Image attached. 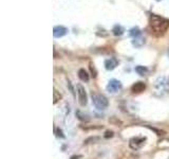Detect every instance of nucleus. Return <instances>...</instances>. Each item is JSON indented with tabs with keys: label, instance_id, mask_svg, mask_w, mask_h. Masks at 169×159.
<instances>
[{
	"label": "nucleus",
	"instance_id": "nucleus-1",
	"mask_svg": "<svg viewBox=\"0 0 169 159\" xmlns=\"http://www.w3.org/2000/svg\"><path fill=\"white\" fill-rule=\"evenodd\" d=\"M149 25L155 36H162L168 30L169 19L162 17V16L155 15V14H151L149 18Z\"/></svg>",
	"mask_w": 169,
	"mask_h": 159
},
{
	"label": "nucleus",
	"instance_id": "nucleus-2",
	"mask_svg": "<svg viewBox=\"0 0 169 159\" xmlns=\"http://www.w3.org/2000/svg\"><path fill=\"white\" fill-rule=\"evenodd\" d=\"M92 102L94 104L95 107L99 110L106 109L109 105L108 99L106 98L105 96L99 93H92Z\"/></svg>",
	"mask_w": 169,
	"mask_h": 159
},
{
	"label": "nucleus",
	"instance_id": "nucleus-3",
	"mask_svg": "<svg viewBox=\"0 0 169 159\" xmlns=\"http://www.w3.org/2000/svg\"><path fill=\"white\" fill-rule=\"evenodd\" d=\"M76 91H77V96H78V103L81 106H86L87 103H88V96H87V93L84 90V87L83 85L78 84L76 86Z\"/></svg>",
	"mask_w": 169,
	"mask_h": 159
},
{
	"label": "nucleus",
	"instance_id": "nucleus-4",
	"mask_svg": "<svg viewBox=\"0 0 169 159\" xmlns=\"http://www.w3.org/2000/svg\"><path fill=\"white\" fill-rule=\"evenodd\" d=\"M146 137H134L130 140L129 142V146L131 147L132 150H140L142 149L146 143Z\"/></svg>",
	"mask_w": 169,
	"mask_h": 159
},
{
	"label": "nucleus",
	"instance_id": "nucleus-5",
	"mask_svg": "<svg viewBox=\"0 0 169 159\" xmlns=\"http://www.w3.org/2000/svg\"><path fill=\"white\" fill-rule=\"evenodd\" d=\"M122 83L120 82L118 80H115V79H112L109 81L108 85H107V90L111 93H117L118 90L122 89Z\"/></svg>",
	"mask_w": 169,
	"mask_h": 159
},
{
	"label": "nucleus",
	"instance_id": "nucleus-6",
	"mask_svg": "<svg viewBox=\"0 0 169 159\" xmlns=\"http://www.w3.org/2000/svg\"><path fill=\"white\" fill-rule=\"evenodd\" d=\"M154 87L157 91H160V93H165V91L167 90V87H168V83H167L166 78H164V77L159 78V79L155 81Z\"/></svg>",
	"mask_w": 169,
	"mask_h": 159
},
{
	"label": "nucleus",
	"instance_id": "nucleus-7",
	"mask_svg": "<svg viewBox=\"0 0 169 159\" xmlns=\"http://www.w3.org/2000/svg\"><path fill=\"white\" fill-rule=\"evenodd\" d=\"M68 33V29L63 26H56L53 29V35L55 38H60Z\"/></svg>",
	"mask_w": 169,
	"mask_h": 159
},
{
	"label": "nucleus",
	"instance_id": "nucleus-8",
	"mask_svg": "<svg viewBox=\"0 0 169 159\" xmlns=\"http://www.w3.org/2000/svg\"><path fill=\"white\" fill-rule=\"evenodd\" d=\"M117 65H118V61H117V59H115V57H110V59L105 61V68L109 71L115 69L116 67H117Z\"/></svg>",
	"mask_w": 169,
	"mask_h": 159
},
{
	"label": "nucleus",
	"instance_id": "nucleus-9",
	"mask_svg": "<svg viewBox=\"0 0 169 159\" xmlns=\"http://www.w3.org/2000/svg\"><path fill=\"white\" fill-rule=\"evenodd\" d=\"M146 89V85L145 83L143 82H138L131 87V90L133 91L134 93H143L144 90Z\"/></svg>",
	"mask_w": 169,
	"mask_h": 159
},
{
	"label": "nucleus",
	"instance_id": "nucleus-10",
	"mask_svg": "<svg viewBox=\"0 0 169 159\" xmlns=\"http://www.w3.org/2000/svg\"><path fill=\"white\" fill-rule=\"evenodd\" d=\"M145 43H146L145 37H143L142 35L138 36V37L133 38V40H132V45H133L135 48H141V47H143V46L145 45Z\"/></svg>",
	"mask_w": 169,
	"mask_h": 159
},
{
	"label": "nucleus",
	"instance_id": "nucleus-11",
	"mask_svg": "<svg viewBox=\"0 0 169 159\" xmlns=\"http://www.w3.org/2000/svg\"><path fill=\"white\" fill-rule=\"evenodd\" d=\"M112 32H113V34L115 36H120V35L124 34L125 28L123 26H120V25H115V26L113 27V29H112Z\"/></svg>",
	"mask_w": 169,
	"mask_h": 159
},
{
	"label": "nucleus",
	"instance_id": "nucleus-12",
	"mask_svg": "<svg viewBox=\"0 0 169 159\" xmlns=\"http://www.w3.org/2000/svg\"><path fill=\"white\" fill-rule=\"evenodd\" d=\"M78 78L83 81V82H88V81L90 80V77H89L88 72H87L84 69H79L78 70Z\"/></svg>",
	"mask_w": 169,
	"mask_h": 159
},
{
	"label": "nucleus",
	"instance_id": "nucleus-13",
	"mask_svg": "<svg viewBox=\"0 0 169 159\" xmlns=\"http://www.w3.org/2000/svg\"><path fill=\"white\" fill-rule=\"evenodd\" d=\"M129 35L131 36V37H133V38L138 37V36L142 35V31L140 30V28L138 27H133L132 29H130Z\"/></svg>",
	"mask_w": 169,
	"mask_h": 159
},
{
	"label": "nucleus",
	"instance_id": "nucleus-14",
	"mask_svg": "<svg viewBox=\"0 0 169 159\" xmlns=\"http://www.w3.org/2000/svg\"><path fill=\"white\" fill-rule=\"evenodd\" d=\"M134 70H135V72L140 75H146L148 73V68L145 66H136Z\"/></svg>",
	"mask_w": 169,
	"mask_h": 159
},
{
	"label": "nucleus",
	"instance_id": "nucleus-15",
	"mask_svg": "<svg viewBox=\"0 0 169 159\" xmlns=\"http://www.w3.org/2000/svg\"><path fill=\"white\" fill-rule=\"evenodd\" d=\"M54 93V101H53V102H54V104H56V103L61 99V94L59 93L58 91L56 90V89H54V93Z\"/></svg>",
	"mask_w": 169,
	"mask_h": 159
},
{
	"label": "nucleus",
	"instance_id": "nucleus-16",
	"mask_svg": "<svg viewBox=\"0 0 169 159\" xmlns=\"http://www.w3.org/2000/svg\"><path fill=\"white\" fill-rule=\"evenodd\" d=\"M106 134H107V135L105 136V137H106V138H108V137H112V136H113V133H112V132H107Z\"/></svg>",
	"mask_w": 169,
	"mask_h": 159
},
{
	"label": "nucleus",
	"instance_id": "nucleus-17",
	"mask_svg": "<svg viewBox=\"0 0 169 159\" xmlns=\"http://www.w3.org/2000/svg\"><path fill=\"white\" fill-rule=\"evenodd\" d=\"M156 1H161V0H156Z\"/></svg>",
	"mask_w": 169,
	"mask_h": 159
},
{
	"label": "nucleus",
	"instance_id": "nucleus-18",
	"mask_svg": "<svg viewBox=\"0 0 169 159\" xmlns=\"http://www.w3.org/2000/svg\"><path fill=\"white\" fill-rule=\"evenodd\" d=\"M168 54H169V51H168Z\"/></svg>",
	"mask_w": 169,
	"mask_h": 159
},
{
	"label": "nucleus",
	"instance_id": "nucleus-19",
	"mask_svg": "<svg viewBox=\"0 0 169 159\" xmlns=\"http://www.w3.org/2000/svg\"><path fill=\"white\" fill-rule=\"evenodd\" d=\"M168 159H169V158H168Z\"/></svg>",
	"mask_w": 169,
	"mask_h": 159
}]
</instances>
